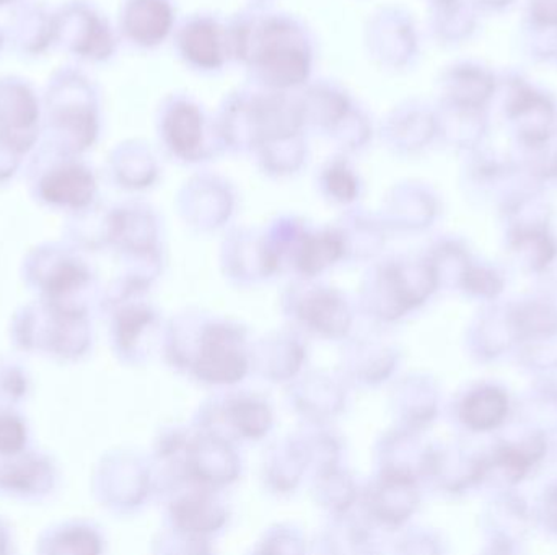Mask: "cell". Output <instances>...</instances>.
<instances>
[{
	"mask_svg": "<svg viewBox=\"0 0 557 555\" xmlns=\"http://www.w3.org/2000/svg\"><path fill=\"white\" fill-rule=\"evenodd\" d=\"M244 370L245 362L240 354L232 349L231 342L227 341L225 344V336L214 332V336L206 341L199 361L202 377L211 381H235L242 378Z\"/></svg>",
	"mask_w": 557,
	"mask_h": 555,
	"instance_id": "1",
	"label": "cell"
},
{
	"mask_svg": "<svg viewBox=\"0 0 557 555\" xmlns=\"http://www.w3.org/2000/svg\"><path fill=\"white\" fill-rule=\"evenodd\" d=\"M506 409V396L500 391L483 390L465 403V422L473 429H493L504 419Z\"/></svg>",
	"mask_w": 557,
	"mask_h": 555,
	"instance_id": "2",
	"label": "cell"
},
{
	"mask_svg": "<svg viewBox=\"0 0 557 555\" xmlns=\"http://www.w3.org/2000/svg\"><path fill=\"white\" fill-rule=\"evenodd\" d=\"M341 254V243L331 237L314 238L301 251V269L318 273Z\"/></svg>",
	"mask_w": 557,
	"mask_h": 555,
	"instance_id": "3",
	"label": "cell"
},
{
	"mask_svg": "<svg viewBox=\"0 0 557 555\" xmlns=\"http://www.w3.org/2000/svg\"><path fill=\"white\" fill-rule=\"evenodd\" d=\"M343 312V306L339 305L337 300L331 299L330 295H320L318 299L311 300L307 303V310H305V316L310 319L317 328H323L324 316H326V325H339L337 321V315Z\"/></svg>",
	"mask_w": 557,
	"mask_h": 555,
	"instance_id": "4",
	"label": "cell"
},
{
	"mask_svg": "<svg viewBox=\"0 0 557 555\" xmlns=\"http://www.w3.org/2000/svg\"><path fill=\"white\" fill-rule=\"evenodd\" d=\"M532 18L536 25L557 28V0H533Z\"/></svg>",
	"mask_w": 557,
	"mask_h": 555,
	"instance_id": "5",
	"label": "cell"
}]
</instances>
